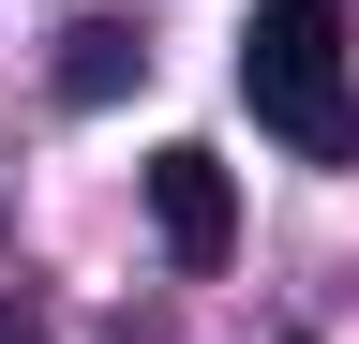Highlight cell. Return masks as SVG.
<instances>
[{
  "label": "cell",
  "instance_id": "obj_1",
  "mask_svg": "<svg viewBox=\"0 0 359 344\" xmlns=\"http://www.w3.org/2000/svg\"><path fill=\"white\" fill-rule=\"evenodd\" d=\"M240 105H255L285 150H314V165L359 150V90H344V15H330V0H255V30H240Z\"/></svg>",
  "mask_w": 359,
  "mask_h": 344
},
{
  "label": "cell",
  "instance_id": "obj_2",
  "mask_svg": "<svg viewBox=\"0 0 359 344\" xmlns=\"http://www.w3.org/2000/svg\"><path fill=\"white\" fill-rule=\"evenodd\" d=\"M150 225H165L180 270H210V254L240 240V195H224V165H210V150H150Z\"/></svg>",
  "mask_w": 359,
  "mask_h": 344
},
{
  "label": "cell",
  "instance_id": "obj_3",
  "mask_svg": "<svg viewBox=\"0 0 359 344\" xmlns=\"http://www.w3.org/2000/svg\"><path fill=\"white\" fill-rule=\"evenodd\" d=\"M135 75H150V30L135 15H75L60 30V105H120Z\"/></svg>",
  "mask_w": 359,
  "mask_h": 344
},
{
  "label": "cell",
  "instance_id": "obj_4",
  "mask_svg": "<svg viewBox=\"0 0 359 344\" xmlns=\"http://www.w3.org/2000/svg\"><path fill=\"white\" fill-rule=\"evenodd\" d=\"M0 344H45V329H30V315H15V299H0Z\"/></svg>",
  "mask_w": 359,
  "mask_h": 344
}]
</instances>
